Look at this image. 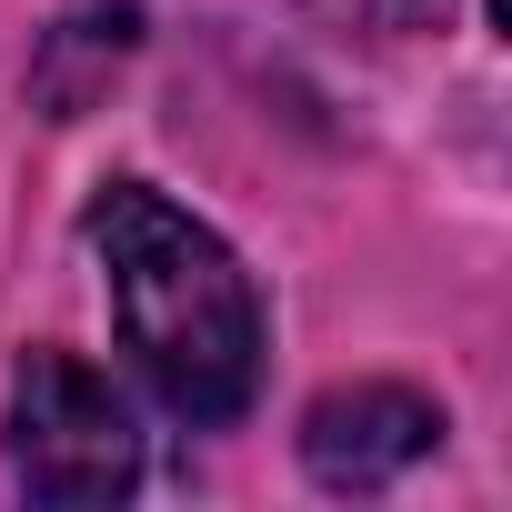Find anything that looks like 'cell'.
<instances>
[{
	"mask_svg": "<svg viewBox=\"0 0 512 512\" xmlns=\"http://www.w3.org/2000/svg\"><path fill=\"white\" fill-rule=\"evenodd\" d=\"M81 231L101 251L121 352L141 362L161 412L191 432L241 422L262 392V302H251V272L231 262V241L191 221L181 201H161L151 181H111Z\"/></svg>",
	"mask_w": 512,
	"mask_h": 512,
	"instance_id": "6da1fadb",
	"label": "cell"
},
{
	"mask_svg": "<svg viewBox=\"0 0 512 512\" xmlns=\"http://www.w3.org/2000/svg\"><path fill=\"white\" fill-rule=\"evenodd\" d=\"M11 462L31 502H121L141 482L131 402L61 342H41L11 382Z\"/></svg>",
	"mask_w": 512,
	"mask_h": 512,
	"instance_id": "7a4b0ae2",
	"label": "cell"
},
{
	"mask_svg": "<svg viewBox=\"0 0 512 512\" xmlns=\"http://www.w3.org/2000/svg\"><path fill=\"white\" fill-rule=\"evenodd\" d=\"M432 442H442V402L412 392V382H352V392H322L312 422H302V462H312L332 492H382V482L412 472Z\"/></svg>",
	"mask_w": 512,
	"mask_h": 512,
	"instance_id": "3957f363",
	"label": "cell"
}]
</instances>
